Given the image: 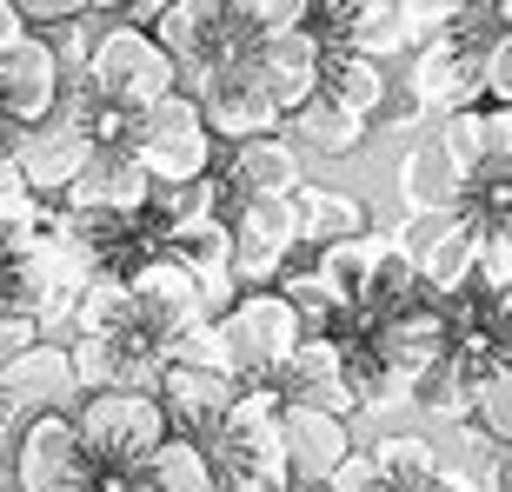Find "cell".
Masks as SVG:
<instances>
[{
    "label": "cell",
    "mask_w": 512,
    "mask_h": 492,
    "mask_svg": "<svg viewBox=\"0 0 512 492\" xmlns=\"http://www.w3.org/2000/svg\"><path fill=\"white\" fill-rule=\"evenodd\" d=\"M320 492H393V486H386V479L373 473V459H366V453H353V459H346V466H340L333 479H326Z\"/></svg>",
    "instance_id": "31"
},
{
    "label": "cell",
    "mask_w": 512,
    "mask_h": 492,
    "mask_svg": "<svg viewBox=\"0 0 512 492\" xmlns=\"http://www.w3.org/2000/svg\"><path fill=\"white\" fill-rule=\"evenodd\" d=\"M366 459H373V473H380L393 492H419L439 473V446L426 433H386V439L366 446Z\"/></svg>",
    "instance_id": "27"
},
{
    "label": "cell",
    "mask_w": 512,
    "mask_h": 492,
    "mask_svg": "<svg viewBox=\"0 0 512 492\" xmlns=\"http://www.w3.org/2000/svg\"><path fill=\"white\" fill-rule=\"evenodd\" d=\"M220 479H213V459L193 446V439H173L167 433V446L133 473V492H213Z\"/></svg>",
    "instance_id": "26"
},
{
    "label": "cell",
    "mask_w": 512,
    "mask_h": 492,
    "mask_svg": "<svg viewBox=\"0 0 512 492\" xmlns=\"http://www.w3.org/2000/svg\"><path fill=\"white\" fill-rule=\"evenodd\" d=\"M7 147H14V127H7V120H0V153H7Z\"/></svg>",
    "instance_id": "34"
},
{
    "label": "cell",
    "mask_w": 512,
    "mask_h": 492,
    "mask_svg": "<svg viewBox=\"0 0 512 492\" xmlns=\"http://www.w3.org/2000/svg\"><path fill=\"white\" fill-rule=\"evenodd\" d=\"M34 340H40V326H34V320H14V313H0V366L14 360V353H27Z\"/></svg>",
    "instance_id": "32"
},
{
    "label": "cell",
    "mask_w": 512,
    "mask_h": 492,
    "mask_svg": "<svg viewBox=\"0 0 512 492\" xmlns=\"http://www.w3.org/2000/svg\"><path fill=\"white\" fill-rule=\"evenodd\" d=\"M340 386H346V406H353V413H399V406H406V379L386 373L360 333L340 346Z\"/></svg>",
    "instance_id": "25"
},
{
    "label": "cell",
    "mask_w": 512,
    "mask_h": 492,
    "mask_svg": "<svg viewBox=\"0 0 512 492\" xmlns=\"http://www.w3.org/2000/svg\"><path fill=\"white\" fill-rule=\"evenodd\" d=\"M293 227H300V246H340V240H360L373 233V213L340 187H300L293 193Z\"/></svg>",
    "instance_id": "22"
},
{
    "label": "cell",
    "mask_w": 512,
    "mask_h": 492,
    "mask_svg": "<svg viewBox=\"0 0 512 492\" xmlns=\"http://www.w3.org/2000/svg\"><path fill=\"white\" fill-rule=\"evenodd\" d=\"M253 80L266 87V100H273V114H300L306 100L320 94V40L306 34V27H293V34H266L253 40Z\"/></svg>",
    "instance_id": "17"
},
{
    "label": "cell",
    "mask_w": 512,
    "mask_h": 492,
    "mask_svg": "<svg viewBox=\"0 0 512 492\" xmlns=\"http://www.w3.org/2000/svg\"><path fill=\"white\" fill-rule=\"evenodd\" d=\"M227 233H233V280H240V293L273 286L286 273V260H293V246H300L293 200H240Z\"/></svg>",
    "instance_id": "8"
},
{
    "label": "cell",
    "mask_w": 512,
    "mask_h": 492,
    "mask_svg": "<svg viewBox=\"0 0 512 492\" xmlns=\"http://www.w3.org/2000/svg\"><path fill=\"white\" fill-rule=\"evenodd\" d=\"M473 240H479V220L453 213V220H406L399 233V253L413 260V280H419V300H466L473 293Z\"/></svg>",
    "instance_id": "6"
},
{
    "label": "cell",
    "mask_w": 512,
    "mask_h": 492,
    "mask_svg": "<svg viewBox=\"0 0 512 492\" xmlns=\"http://www.w3.org/2000/svg\"><path fill=\"white\" fill-rule=\"evenodd\" d=\"M399 193H406V213H413V220H453V213H466V180L446 167V153H439L433 140L406 147V160H399Z\"/></svg>",
    "instance_id": "21"
},
{
    "label": "cell",
    "mask_w": 512,
    "mask_h": 492,
    "mask_svg": "<svg viewBox=\"0 0 512 492\" xmlns=\"http://www.w3.org/2000/svg\"><path fill=\"white\" fill-rule=\"evenodd\" d=\"M67 320H74V340H120V333H133L127 280H120V273H94V280L67 300Z\"/></svg>",
    "instance_id": "24"
},
{
    "label": "cell",
    "mask_w": 512,
    "mask_h": 492,
    "mask_svg": "<svg viewBox=\"0 0 512 492\" xmlns=\"http://www.w3.org/2000/svg\"><path fill=\"white\" fill-rule=\"evenodd\" d=\"M233 393H240L233 379H213V373H200V366H160V379H153V406H160V419H167V433L193 439L200 453L213 446Z\"/></svg>",
    "instance_id": "14"
},
{
    "label": "cell",
    "mask_w": 512,
    "mask_h": 492,
    "mask_svg": "<svg viewBox=\"0 0 512 492\" xmlns=\"http://www.w3.org/2000/svg\"><path fill=\"white\" fill-rule=\"evenodd\" d=\"M380 246H386V233H360V240H340V246H326V253H313L320 286L346 306V313H353V300H360V286H366V273H373V260H380Z\"/></svg>",
    "instance_id": "28"
},
{
    "label": "cell",
    "mask_w": 512,
    "mask_h": 492,
    "mask_svg": "<svg viewBox=\"0 0 512 492\" xmlns=\"http://www.w3.org/2000/svg\"><path fill=\"white\" fill-rule=\"evenodd\" d=\"M153 40H160V54L180 67V94H193L200 80L253 60V34H247V20H240L233 0H167Z\"/></svg>",
    "instance_id": "2"
},
{
    "label": "cell",
    "mask_w": 512,
    "mask_h": 492,
    "mask_svg": "<svg viewBox=\"0 0 512 492\" xmlns=\"http://www.w3.org/2000/svg\"><path fill=\"white\" fill-rule=\"evenodd\" d=\"M220 187L233 193V207L240 200H293L306 187V153L286 140V133H266V140H247V147H233L227 173H213Z\"/></svg>",
    "instance_id": "19"
},
{
    "label": "cell",
    "mask_w": 512,
    "mask_h": 492,
    "mask_svg": "<svg viewBox=\"0 0 512 492\" xmlns=\"http://www.w3.org/2000/svg\"><path fill=\"white\" fill-rule=\"evenodd\" d=\"M147 167L133 160V147H94V160L80 167V180L67 187V200L60 207L74 213H107V220H140V207H147Z\"/></svg>",
    "instance_id": "18"
},
{
    "label": "cell",
    "mask_w": 512,
    "mask_h": 492,
    "mask_svg": "<svg viewBox=\"0 0 512 492\" xmlns=\"http://www.w3.org/2000/svg\"><path fill=\"white\" fill-rule=\"evenodd\" d=\"M74 492H114V486H100V479H87V486H74Z\"/></svg>",
    "instance_id": "35"
},
{
    "label": "cell",
    "mask_w": 512,
    "mask_h": 492,
    "mask_svg": "<svg viewBox=\"0 0 512 492\" xmlns=\"http://www.w3.org/2000/svg\"><path fill=\"white\" fill-rule=\"evenodd\" d=\"M14 14H20V27H27V34H34V27H47V34H54V27H67V20L87 14V0H20Z\"/></svg>",
    "instance_id": "30"
},
{
    "label": "cell",
    "mask_w": 512,
    "mask_h": 492,
    "mask_svg": "<svg viewBox=\"0 0 512 492\" xmlns=\"http://www.w3.org/2000/svg\"><path fill=\"white\" fill-rule=\"evenodd\" d=\"M280 133H286V140H293L300 153L313 147V153H326V160H346V153H360V147H366V127H360L353 114H340V107H333L326 94H313L300 114H286Z\"/></svg>",
    "instance_id": "23"
},
{
    "label": "cell",
    "mask_w": 512,
    "mask_h": 492,
    "mask_svg": "<svg viewBox=\"0 0 512 492\" xmlns=\"http://www.w3.org/2000/svg\"><path fill=\"white\" fill-rule=\"evenodd\" d=\"M193 107H200V127H207V140L220 147H247V140H266V133H280V114H273V100H266V87L253 80V67H227V74H213L193 87Z\"/></svg>",
    "instance_id": "11"
},
{
    "label": "cell",
    "mask_w": 512,
    "mask_h": 492,
    "mask_svg": "<svg viewBox=\"0 0 512 492\" xmlns=\"http://www.w3.org/2000/svg\"><path fill=\"white\" fill-rule=\"evenodd\" d=\"M7 473H14V492H74L87 486V459H80L74 419L67 413H40L27 419L7 446Z\"/></svg>",
    "instance_id": "9"
},
{
    "label": "cell",
    "mask_w": 512,
    "mask_h": 492,
    "mask_svg": "<svg viewBox=\"0 0 512 492\" xmlns=\"http://www.w3.org/2000/svg\"><path fill=\"white\" fill-rule=\"evenodd\" d=\"M74 373H67V346L60 340H34L27 353L0 366V413L27 426L40 413H74Z\"/></svg>",
    "instance_id": "13"
},
{
    "label": "cell",
    "mask_w": 512,
    "mask_h": 492,
    "mask_svg": "<svg viewBox=\"0 0 512 492\" xmlns=\"http://www.w3.org/2000/svg\"><path fill=\"white\" fill-rule=\"evenodd\" d=\"M419 492H479V479L466 473V466H453V459H439V473L426 479Z\"/></svg>",
    "instance_id": "33"
},
{
    "label": "cell",
    "mask_w": 512,
    "mask_h": 492,
    "mask_svg": "<svg viewBox=\"0 0 512 492\" xmlns=\"http://www.w3.org/2000/svg\"><path fill=\"white\" fill-rule=\"evenodd\" d=\"M280 453H286V473H293V492H320L346 459L360 453V439H353V419H340V413L286 406L280 413Z\"/></svg>",
    "instance_id": "12"
},
{
    "label": "cell",
    "mask_w": 512,
    "mask_h": 492,
    "mask_svg": "<svg viewBox=\"0 0 512 492\" xmlns=\"http://www.w3.org/2000/svg\"><path fill=\"white\" fill-rule=\"evenodd\" d=\"M80 87H94L114 114H147L153 100L180 94V67L160 54V40L153 34H133V27H107L94 40V54L80 67Z\"/></svg>",
    "instance_id": "3"
},
{
    "label": "cell",
    "mask_w": 512,
    "mask_h": 492,
    "mask_svg": "<svg viewBox=\"0 0 512 492\" xmlns=\"http://www.w3.org/2000/svg\"><path fill=\"white\" fill-rule=\"evenodd\" d=\"M74 439L87 459V479L100 486H127L160 446H167V419L153 406V393H94L74 399Z\"/></svg>",
    "instance_id": "1"
},
{
    "label": "cell",
    "mask_w": 512,
    "mask_h": 492,
    "mask_svg": "<svg viewBox=\"0 0 512 492\" xmlns=\"http://www.w3.org/2000/svg\"><path fill=\"white\" fill-rule=\"evenodd\" d=\"M60 87H67V74L54 67V54H47L40 34H20V40L0 47V120L14 133L40 127V120L54 114Z\"/></svg>",
    "instance_id": "15"
},
{
    "label": "cell",
    "mask_w": 512,
    "mask_h": 492,
    "mask_svg": "<svg viewBox=\"0 0 512 492\" xmlns=\"http://www.w3.org/2000/svg\"><path fill=\"white\" fill-rule=\"evenodd\" d=\"M280 406H313V413H353L346 406V386H340V340H300L293 346V360L280 373L266 379Z\"/></svg>",
    "instance_id": "20"
},
{
    "label": "cell",
    "mask_w": 512,
    "mask_h": 492,
    "mask_svg": "<svg viewBox=\"0 0 512 492\" xmlns=\"http://www.w3.org/2000/svg\"><path fill=\"white\" fill-rule=\"evenodd\" d=\"M213 333H220V346H227L233 360V379L240 386H266V379L280 373L286 360H293V346L306 340L300 313L273 293V286H260V293H240V300L213 320Z\"/></svg>",
    "instance_id": "5"
},
{
    "label": "cell",
    "mask_w": 512,
    "mask_h": 492,
    "mask_svg": "<svg viewBox=\"0 0 512 492\" xmlns=\"http://www.w3.org/2000/svg\"><path fill=\"white\" fill-rule=\"evenodd\" d=\"M366 346H373V360L386 366V373H399L406 386H413L419 373H433L446 353H453V306H433V300H406L399 313H386V320H373L360 333Z\"/></svg>",
    "instance_id": "7"
},
{
    "label": "cell",
    "mask_w": 512,
    "mask_h": 492,
    "mask_svg": "<svg viewBox=\"0 0 512 492\" xmlns=\"http://www.w3.org/2000/svg\"><path fill=\"white\" fill-rule=\"evenodd\" d=\"M406 100H413L419 114H466V107H479V60L459 47L453 34L426 40V47H413V80H406Z\"/></svg>",
    "instance_id": "16"
},
{
    "label": "cell",
    "mask_w": 512,
    "mask_h": 492,
    "mask_svg": "<svg viewBox=\"0 0 512 492\" xmlns=\"http://www.w3.org/2000/svg\"><path fill=\"white\" fill-rule=\"evenodd\" d=\"M127 147L133 160L147 167L153 187H187V180H207L213 173V140L207 127H200V107H193L187 94H167V100H153L147 114H133L127 120Z\"/></svg>",
    "instance_id": "4"
},
{
    "label": "cell",
    "mask_w": 512,
    "mask_h": 492,
    "mask_svg": "<svg viewBox=\"0 0 512 492\" xmlns=\"http://www.w3.org/2000/svg\"><path fill=\"white\" fill-rule=\"evenodd\" d=\"M7 160H14L20 187L34 193V200H47V207H60L67 200V187L80 180V167L94 160V140L87 133H74L60 114H47L40 127L14 133V147H7Z\"/></svg>",
    "instance_id": "10"
},
{
    "label": "cell",
    "mask_w": 512,
    "mask_h": 492,
    "mask_svg": "<svg viewBox=\"0 0 512 492\" xmlns=\"http://www.w3.org/2000/svg\"><path fill=\"white\" fill-rule=\"evenodd\" d=\"M167 253H173L180 266H187L193 280H213V273H233V233H227V220H200V227L173 233V240H167Z\"/></svg>",
    "instance_id": "29"
}]
</instances>
